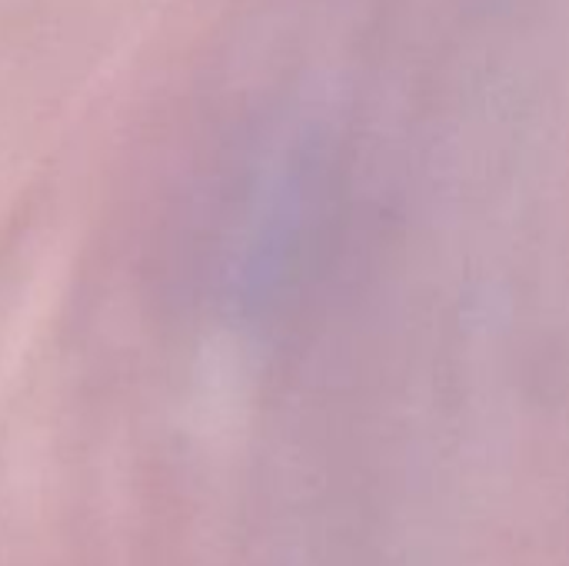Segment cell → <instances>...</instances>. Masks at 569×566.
Returning a JSON list of instances; mask_svg holds the SVG:
<instances>
[]
</instances>
